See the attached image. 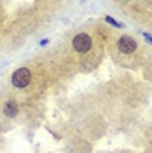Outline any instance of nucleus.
Segmentation results:
<instances>
[{"label": "nucleus", "mask_w": 152, "mask_h": 153, "mask_svg": "<svg viewBox=\"0 0 152 153\" xmlns=\"http://www.w3.org/2000/svg\"><path fill=\"white\" fill-rule=\"evenodd\" d=\"M4 113L7 115V117H14V115L18 113V105L14 101H7L5 106H4Z\"/></svg>", "instance_id": "20e7f679"}, {"label": "nucleus", "mask_w": 152, "mask_h": 153, "mask_svg": "<svg viewBox=\"0 0 152 153\" xmlns=\"http://www.w3.org/2000/svg\"><path fill=\"white\" fill-rule=\"evenodd\" d=\"M119 51L124 54H131L136 51V42L131 37H123L119 40Z\"/></svg>", "instance_id": "7ed1b4c3"}, {"label": "nucleus", "mask_w": 152, "mask_h": 153, "mask_svg": "<svg viewBox=\"0 0 152 153\" xmlns=\"http://www.w3.org/2000/svg\"><path fill=\"white\" fill-rule=\"evenodd\" d=\"M30 80H32V75H30V71L26 68H19L18 71H14V75H12V84L19 89H23V87H26L30 84Z\"/></svg>", "instance_id": "f257e3e1"}, {"label": "nucleus", "mask_w": 152, "mask_h": 153, "mask_svg": "<svg viewBox=\"0 0 152 153\" xmlns=\"http://www.w3.org/2000/svg\"><path fill=\"white\" fill-rule=\"evenodd\" d=\"M107 21H108V23H112V25H115V26H121V25H119L117 21H114L112 18H107Z\"/></svg>", "instance_id": "39448f33"}, {"label": "nucleus", "mask_w": 152, "mask_h": 153, "mask_svg": "<svg viewBox=\"0 0 152 153\" xmlns=\"http://www.w3.org/2000/svg\"><path fill=\"white\" fill-rule=\"evenodd\" d=\"M145 37L149 38V42H152V37H150V35H145Z\"/></svg>", "instance_id": "423d86ee"}, {"label": "nucleus", "mask_w": 152, "mask_h": 153, "mask_svg": "<svg viewBox=\"0 0 152 153\" xmlns=\"http://www.w3.org/2000/svg\"><path fill=\"white\" fill-rule=\"evenodd\" d=\"M91 47V38L87 37L86 33H81L74 38V49L77 52H87Z\"/></svg>", "instance_id": "f03ea898"}]
</instances>
